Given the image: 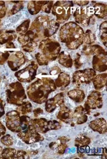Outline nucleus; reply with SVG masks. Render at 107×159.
<instances>
[{"instance_id": "obj_32", "label": "nucleus", "mask_w": 107, "mask_h": 159, "mask_svg": "<svg viewBox=\"0 0 107 159\" xmlns=\"http://www.w3.org/2000/svg\"><path fill=\"white\" fill-rule=\"evenodd\" d=\"M16 151L14 149L7 148L3 150L1 154V158H6V159H13L15 158Z\"/></svg>"}, {"instance_id": "obj_25", "label": "nucleus", "mask_w": 107, "mask_h": 159, "mask_svg": "<svg viewBox=\"0 0 107 159\" xmlns=\"http://www.w3.org/2000/svg\"><path fill=\"white\" fill-rule=\"evenodd\" d=\"M107 80V73L97 75L93 80L95 90L99 91L102 90L106 86Z\"/></svg>"}, {"instance_id": "obj_35", "label": "nucleus", "mask_w": 107, "mask_h": 159, "mask_svg": "<svg viewBox=\"0 0 107 159\" xmlns=\"http://www.w3.org/2000/svg\"><path fill=\"white\" fill-rule=\"evenodd\" d=\"M1 142L6 146H11L13 143V139L9 134H7L1 138Z\"/></svg>"}, {"instance_id": "obj_46", "label": "nucleus", "mask_w": 107, "mask_h": 159, "mask_svg": "<svg viewBox=\"0 0 107 159\" xmlns=\"http://www.w3.org/2000/svg\"><path fill=\"white\" fill-rule=\"evenodd\" d=\"M6 133V128L4 126L1 124L0 122V136L3 135Z\"/></svg>"}, {"instance_id": "obj_13", "label": "nucleus", "mask_w": 107, "mask_h": 159, "mask_svg": "<svg viewBox=\"0 0 107 159\" xmlns=\"http://www.w3.org/2000/svg\"><path fill=\"white\" fill-rule=\"evenodd\" d=\"M38 65L35 61H32L26 68L17 72L15 76L22 82H30L36 78Z\"/></svg>"}, {"instance_id": "obj_23", "label": "nucleus", "mask_w": 107, "mask_h": 159, "mask_svg": "<svg viewBox=\"0 0 107 159\" xmlns=\"http://www.w3.org/2000/svg\"><path fill=\"white\" fill-rule=\"evenodd\" d=\"M59 63L66 68H71L73 66V59L70 54L66 52H61L57 57Z\"/></svg>"}, {"instance_id": "obj_8", "label": "nucleus", "mask_w": 107, "mask_h": 159, "mask_svg": "<svg viewBox=\"0 0 107 159\" xmlns=\"http://www.w3.org/2000/svg\"><path fill=\"white\" fill-rule=\"evenodd\" d=\"M96 75V71L93 68L77 70L72 74V84L76 87H79L83 84H90L93 82Z\"/></svg>"}, {"instance_id": "obj_15", "label": "nucleus", "mask_w": 107, "mask_h": 159, "mask_svg": "<svg viewBox=\"0 0 107 159\" xmlns=\"http://www.w3.org/2000/svg\"><path fill=\"white\" fill-rule=\"evenodd\" d=\"M70 138L66 136H61L59 137L56 141L51 142L49 147L52 150H57V153L60 155L63 154L66 149L68 148L67 143L70 142Z\"/></svg>"}, {"instance_id": "obj_48", "label": "nucleus", "mask_w": 107, "mask_h": 159, "mask_svg": "<svg viewBox=\"0 0 107 159\" xmlns=\"http://www.w3.org/2000/svg\"><path fill=\"white\" fill-rule=\"evenodd\" d=\"M0 82H1V80H0Z\"/></svg>"}, {"instance_id": "obj_21", "label": "nucleus", "mask_w": 107, "mask_h": 159, "mask_svg": "<svg viewBox=\"0 0 107 159\" xmlns=\"http://www.w3.org/2000/svg\"><path fill=\"white\" fill-rule=\"evenodd\" d=\"M94 15L99 19H107V6L101 2H96L94 6Z\"/></svg>"}, {"instance_id": "obj_44", "label": "nucleus", "mask_w": 107, "mask_h": 159, "mask_svg": "<svg viewBox=\"0 0 107 159\" xmlns=\"http://www.w3.org/2000/svg\"><path fill=\"white\" fill-rule=\"evenodd\" d=\"M4 107L5 103L0 98V117H2L4 114Z\"/></svg>"}, {"instance_id": "obj_16", "label": "nucleus", "mask_w": 107, "mask_h": 159, "mask_svg": "<svg viewBox=\"0 0 107 159\" xmlns=\"http://www.w3.org/2000/svg\"><path fill=\"white\" fill-rule=\"evenodd\" d=\"M88 120V115L83 106L77 107L72 114V123L75 124L82 125L86 123Z\"/></svg>"}, {"instance_id": "obj_27", "label": "nucleus", "mask_w": 107, "mask_h": 159, "mask_svg": "<svg viewBox=\"0 0 107 159\" xmlns=\"http://www.w3.org/2000/svg\"><path fill=\"white\" fill-rule=\"evenodd\" d=\"M96 37L95 34L90 29H88L85 32L84 36V43L85 45L91 46L95 42Z\"/></svg>"}, {"instance_id": "obj_37", "label": "nucleus", "mask_w": 107, "mask_h": 159, "mask_svg": "<svg viewBox=\"0 0 107 159\" xmlns=\"http://www.w3.org/2000/svg\"><path fill=\"white\" fill-rule=\"evenodd\" d=\"M54 4V3L53 1H47L46 2L45 4V5L43 6L41 11L48 14L50 13L52 11Z\"/></svg>"}, {"instance_id": "obj_30", "label": "nucleus", "mask_w": 107, "mask_h": 159, "mask_svg": "<svg viewBox=\"0 0 107 159\" xmlns=\"http://www.w3.org/2000/svg\"><path fill=\"white\" fill-rule=\"evenodd\" d=\"M58 107V105L54 98L48 99L45 102V110L49 113H52Z\"/></svg>"}, {"instance_id": "obj_22", "label": "nucleus", "mask_w": 107, "mask_h": 159, "mask_svg": "<svg viewBox=\"0 0 107 159\" xmlns=\"http://www.w3.org/2000/svg\"><path fill=\"white\" fill-rule=\"evenodd\" d=\"M47 1H32L27 4V10L30 14L35 15L41 11Z\"/></svg>"}, {"instance_id": "obj_45", "label": "nucleus", "mask_w": 107, "mask_h": 159, "mask_svg": "<svg viewBox=\"0 0 107 159\" xmlns=\"http://www.w3.org/2000/svg\"><path fill=\"white\" fill-rule=\"evenodd\" d=\"M25 155L26 152L24 151H18L17 153V156H15V158H18V159H24L25 158Z\"/></svg>"}, {"instance_id": "obj_7", "label": "nucleus", "mask_w": 107, "mask_h": 159, "mask_svg": "<svg viewBox=\"0 0 107 159\" xmlns=\"http://www.w3.org/2000/svg\"><path fill=\"white\" fill-rule=\"evenodd\" d=\"M72 15L74 18L75 23L80 24L83 27H88L90 24L95 23L94 9L91 6L79 7L72 13Z\"/></svg>"}, {"instance_id": "obj_2", "label": "nucleus", "mask_w": 107, "mask_h": 159, "mask_svg": "<svg viewBox=\"0 0 107 159\" xmlns=\"http://www.w3.org/2000/svg\"><path fill=\"white\" fill-rule=\"evenodd\" d=\"M54 80L48 77L38 78L29 85L27 93L29 99L34 102L42 104L47 101L49 94L57 90Z\"/></svg>"}, {"instance_id": "obj_20", "label": "nucleus", "mask_w": 107, "mask_h": 159, "mask_svg": "<svg viewBox=\"0 0 107 159\" xmlns=\"http://www.w3.org/2000/svg\"><path fill=\"white\" fill-rule=\"evenodd\" d=\"M54 82L57 88L65 89L70 84L71 77L68 74L61 71Z\"/></svg>"}, {"instance_id": "obj_38", "label": "nucleus", "mask_w": 107, "mask_h": 159, "mask_svg": "<svg viewBox=\"0 0 107 159\" xmlns=\"http://www.w3.org/2000/svg\"><path fill=\"white\" fill-rule=\"evenodd\" d=\"M73 65L76 69H79L82 67L83 63L80 61V55L79 53L76 54V57L73 60Z\"/></svg>"}, {"instance_id": "obj_9", "label": "nucleus", "mask_w": 107, "mask_h": 159, "mask_svg": "<svg viewBox=\"0 0 107 159\" xmlns=\"http://www.w3.org/2000/svg\"><path fill=\"white\" fill-rule=\"evenodd\" d=\"M6 93L7 102L13 105H20L23 101L26 99L24 89L19 82L11 84Z\"/></svg>"}, {"instance_id": "obj_43", "label": "nucleus", "mask_w": 107, "mask_h": 159, "mask_svg": "<svg viewBox=\"0 0 107 159\" xmlns=\"http://www.w3.org/2000/svg\"><path fill=\"white\" fill-rule=\"evenodd\" d=\"M33 113H34V117L37 118L38 117H39L40 116H41L43 114V110L41 108H37L33 111Z\"/></svg>"}, {"instance_id": "obj_42", "label": "nucleus", "mask_w": 107, "mask_h": 159, "mask_svg": "<svg viewBox=\"0 0 107 159\" xmlns=\"http://www.w3.org/2000/svg\"><path fill=\"white\" fill-rule=\"evenodd\" d=\"M74 4H76L77 6H79L80 7L85 6L88 5L90 2L89 1H72Z\"/></svg>"}, {"instance_id": "obj_29", "label": "nucleus", "mask_w": 107, "mask_h": 159, "mask_svg": "<svg viewBox=\"0 0 107 159\" xmlns=\"http://www.w3.org/2000/svg\"><path fill=\"white\" fill-rule=\"evenodd\" d=\"M17 110L20 113L23 115L30 113L32 110V106L29 102L22 103L20 105V107L17 108Z\"/></svg>"}, {"instance_id": "obj_19", "label": "nucleus", "mask_w": 107, "mask_h": 159, "mask_svg": "<svg viewBox=\"0 0 107 159\" xmlns=\"http://www.w3.org/2000/svg\"><path fill=\"white\" fill-rule=\"evenodd\" d=\"M89 126L93 131L99 134H104L107 133V122L104 118H98L91 121Z\"/></svg>"}, {"instance_id": "obj_18", "label": "nucleus", "mask_w": 107, "mask_h": 159, "mask_svg": "<svg viewBox=\"0 0 107 159\" xmlns=\"http://www.w3.org/2000/svg\"><path fill=\"white\" fill-rule=\"evenodd\" d=\"M24 63L25 57L24 55L20 52H17L13 54L8 61V65L12 71H17Z\"/></svg>"}, {"instance_id": "obj_36", "label": "nucleus", "mask_w": 107, "mask_h": 159, "mask_svg": "<svg viewBox=\"0 0 107 159\" xmlns=\"http://www.w3.org/2000/svg\"><path fill=\"white\" fill-rule=\"evenodd\" d=\"M23 1H22L20 3L15 4V6H13L11 10L9 11L8 12V15H12L15 13H17V12L20 11L23 8Z\"/></svg>"}, {"instance_id": "obj_28", "label": "nucleus", "mask_w": 107, "mask_h": 159, "mask_svg": "<svg viewBox=\"0 0 107 159\" xmlns=\"http://www.w3.org/2000/svg\"><path fill=\"white\" fill-rule=\"evenodd\" d=\"M17 35L15 34L13 31H8L0 36V44H2L6 42H9L13 39H15Z\"/></svg>"}, {"instance_id": "obj_33", "label": "nucleus", "mask_w": 107, "mask_h": 159, "mask_svg": "<svg viewBox=\"0 0 107 159\" xmlns=\"http://www.w3.org/2000/svg\"><path fill=\"white\" fill-rule=\"evenodd\" d=\"M38 44L36 42L34 41H31L22 46V48L25 52L30 53L35 50Z\"/></svg>"}, {"instance_id": "obj_11", "label": "nucleus", "mask_w": 107, "mask_h": 159, "mask_svg": "<svg viewBox=\"0 0 107 159\" xmlns=\"http://www.w3.org/2000/svg\"><path fill=\"white\" fill-rule=\"evenodd\" d=\"M102 107L103 98L102 94L99 91L95 90L89 94L83 107L87 115H90L92 110L100 109Z\"/></svg>"}, {"instance_id": "obj_47", "label": "nucleus", "mask_w": 107, "mask_h": 159, "mask_svg": "<svg viewBox=\"0 0 107 159\" xmlns=\"http://www.w3.org/2000/svg\"><path fill=\"white\" fill-rule=\"evenodd\" d=\"M104 150V152H102V159H107V148H104L103 149Z\"/></svg>"}, {"instance_id": "obj_6", "label": "nucleus", "mask_w": 107, "mask_h": 159, "mask_svg": "<svg viewBox=\"0 0 107 159\" xmlns=\"http://www.w3.org/2000/svg\"><path fill=\"white\" fill-rule=\"evenodd\" d=\"M31 118L28 116H20V113L17 111H12L6 115V125L9 129L13 132L19 133L26 129L29 123H31Z\"/></svg>"}, {"instance_id": "obj_10", "label": "nucleus", "mask_w": 107, "mask_h": 159, "mask_svg": "<svg viewBox=\"0 0 107 159\" xmlns=\"http://www.w3.org/2000/svg\"><path fill=\"white\" fill-rule=\"evenodd\" d=\"M31 124L34 126L39 133L46 134L51 130H57L61 128V123L56 120H48L45 118H36L31 120Z\"/></svg>"}, {"instance_id": "obj_5", "label": "nucleus", "mask_w": 107, "mask_h": 159, "mask_svg": "<svg viewBox=\"0 0 107 159\" xmlns=\"http://www.w3.org/2000/svg\"><path fill=\"white\" fill-rule=\"evenodd\" d=\"M74 4L72 1H57L53 5L52 14L56 17V20L61 24L66 23L72 14Z\"/></svg>"}, {"instance_id": "obj_17", "label": "nucleus", "mask_w": 107, "mask_h": 159, "mask_svg": "<svg viewBox=\"0 0 107 159\" xmlns=\"http://www.w3.org/2000/svg\"><path fill=\"white\" fill-rule=\"evenodd\" d=\"M72 114L73 111L65 105L60 107V110L57 114V118L60 121L66 124L74 126L72 123Z\"/></svg>"}, {"instance_id": "obj_4", "label": "nucleus", "mask_w": 107, "mask_h": 159, "mask_svg": "<svg viewBox=\"0 0 107 159\" xmlns=\"http://www.w3.org/2000/svg\"><path fill=\"white\" fill-rule=\"evenodd\" d=\"M38 50L39 53L49 62L57 59L60 53L61 46L58 41L51 37L40 41Z\"/></svg>"}, {"instance_id": "obj_3", "label": "nucleus", "mask_w": 107, "mask_h": 159, "mask_svg": "<svg viewBox=\"0 0 107 159\" xmlns=\"http://www.w3.org/2000/svg\"><path fill=\"white\" fill-rule=\"evenodd\" d=\"M60 25L56 19L52 18L49 15H41L36 18L29 30L34 33V41L37 43L56 34Z\"/></svg>"}, {"instance_id": "obj_12", "label": "nucleus", "mask_w": 107, "mask_h": 159, "mask_svg": "<svg viewBox=\"0 0 107 159\" xmlns=\"http://www.w3.org/2000/svg\"><path fill=\"white\" fill-rule=\"evenodd\" d=\"M18 136L27 144L35 143L38 142H41L45 139L44 137L37 131L32 124L28 125L25 131L18 133Z\"/></svg>"}, {"instance_id": "obj_40", "label": "nucleus", "mask_w": 107, "mask_h": 159, "mask_svg": "<svg viewBox=\"0 0 107 159\" xmlns=\"http://www.w3.org/2000/svg\"><path fill=\"white\" fill-rule=\"evenodd\" d=\"M9 56V54L7 52H5L4 53L2 52H0V64L1 65H2L5 62V61L7 60Z\"/></svg>"}, {"instance_id": "obj_34", "label": "nucleus", "mask_w": 107, "mask_h": 159, "mask_svg": "<svg viewBox=\"0 0 107 159\" xmlns=\"http://www.w3.org/2000/svg\"><path fill=\"white\" fill-rule=\"evenodd\" d=\"M56 102L57 103L58 107H61L64 106L65 104V95L63 93H60L57 94L54 97Z\"/></svg>"}, {"instance_id": "obj_14", "label": "nucleus", "mask_w": 107, "mask_h": 159, "mask_svg": "<svg viewBox=\"0 0 107 159\" xmlns=\"http://www.w3.org/2000/svg\"><path fill=\"white\" fill-rule=\"evenodd\" d=\"M93 69L95 71L104 72L107 70V53L93 55Z\"/></svg>"}, {"instance_id": "obj_26", "label": "nucleus", "mask_w": 107, "mask_h": 159, "mask_svg": "<svg viewBox=\"0 0 107 159\" xmlns=\"http://www.w3.org/2000/svg\"><path fill=\"white\" fill-rule=\"evenodd\" d=\"M91 143V139L90 137L85 134H79L75 139V146L77 148H86Z\"/></svg>"}, {"instance_id": "obj_31", "label": "nucleus", "mask_w": 107, "mask_h": 159, "mask_svg": "<svg viewBox=\"0 0 107 159\" xmlns=\"http://www.w3.org/2000/svg\"><path fill=\"white\" fill-rule=\"evenodd\" d=\"M30 20L28 19L26 21H24L20 25H19L17 29V32L20 35H24L26 34V32L28 31L29 24H30Z\"/></svg>"}, {"instance_id": "obj_39", "label": "nucleus", "mask_w": 107, "mask_h": 159, "mask_svg": "<svg viewBox=\"0 0 107 159\" xmlns=\"http://www.w3.org/2000/svg\"><path fill=\"white\" fill-rule=\"evenodd\" d=\"M6 7L4 1H0V18H3L6 13Z\"/></svg>"}, {"instance_id": "obj_24", "label": "nucleus", "mask_w": 107, "mask_h": 159, "mask_svg": "<svg viewBox=\"0 0 107 159\" xmlns=\"http://www.w3.org/2000/svg\"><path fill=\"white\" fill-rule=\"evenodd\" d=\"M67 95L72 101L76 103L82 102L85 99V92L78 88L68 91Z\"/></svg>"}, {"instance_id": "obj_41", "label": "nucleus", "mask_w": 107, "mask_h": 159, "mask_svg": "<svg viewBox=\"0 0 107 159\" xmlns=\"http://www.w3.org/2000/svg\"><path fill=\"white\" fill-rule=\"evenodd\" d=\"M60 72H61V69L58 66H54L51 69V70L49 71V74H50V75L54 76V75L59 74Z\"/></svg>"}, {"instance_id": "obj_1", "label": "nucleus", "mask_w": 107, "mask_h": 159, "mask_svg": "<svg viewBox=\"0 0 107 159\" xmlns=\"http://www.w3.org/2000/svg\"><path fill=\"white\" fill-rule=\"evenodd\" d=\"M84 36L83 28L73 21L65 23L60 29V41L70 50H76L83 45Z\"/></svg>"}]
</instances>
